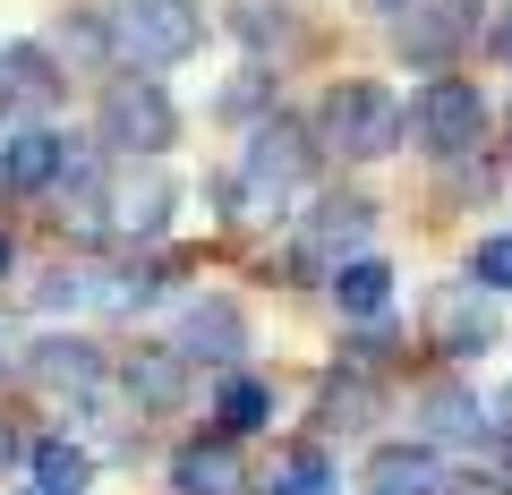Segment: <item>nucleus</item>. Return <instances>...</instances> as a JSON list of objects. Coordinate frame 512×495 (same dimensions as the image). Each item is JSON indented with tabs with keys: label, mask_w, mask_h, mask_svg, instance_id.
I'll list each match as a JSON object with an SVG mask.
<instances>
[{
	"label": "nucleus",
	"mask_w": 512,
	"mask_h": 495,
	"mask_svg": "<svg viewBox=\"0 0 512 495\" xmlns=\"http://www.w3.org/2000/svg\"><path fill=\"white\" fill-rule=\"evenodd\" d=\"M402 129H410V111L393 103L376 77H342V86H325V120H316V137H325L342 163H376V154H393Z\"/></svg>",
	"instance_id": "nucleus-1"
},
{
	"label": "nucleus",
	"mask_w": 512,
	"mask_h": 495,
	"mask_svg": "<svg viewBox=\"0 0 512 495\" xmlns=\"http://www.w3.org/2000/svg\"><path fill=\"white\" fill-rule=\"evenodd\" d=\"M197 43H205L197 0H120V18H111V52L137 60V69H171Z\"/></svg>",
	"instance_id": "nucleus-2"
},
{
	"label": "nucleus",
	"mask_w": 512,
	"mask_h": 495,
	"mask_svg": "<svg viewBox=\"0 0 512 495\" xmlns=\"http://www.w3.org/2000/svg\"><path fill=\"white\" fill-rule=\"evenodd\" d=\"M171 137H180V103H171L154 77H120V86L103 94V146H120V154H163Z\"/></svg>",
	"instance_id": "nucleus-3"
},
{
	"label": "nucleus",
	"mask_w": 512,
	"mask_h": 495,
	"mask_svg": "<svg viewBox=\"0 0 512 495\" xmlns=\"http://www.w3.org/2000/svg\"><path fill=\"white\" fill-rule=\"evenodd\" d=\"M239 180L256 188V205H282V197H299V188L316 180V137L299 129V120H265V129L248 137V171H239Z\"/></svg>",
	"instance_id": "nucleus-4"
},
{
	"label": "nucleus",
	"mask_w": 512,
	"mask_h": 495,
	"mask_svg": "<svg viewBox=\"0 0 512 495\" xmlns=\"http://www.w3.org/2000/svg\"><path fill=\"white\" fill-rule=\"evenodd\" d=\"M478 120H487V103H478V86H461V77H436V86L410 103V137H419L427 154H470Z\"/></svg>",
	"instance_id": "nucleus-5"
},
{
	"label": "nucleus",
	"mask_w": 512,
	"mask_h": 495,
	"mask_svg": "<svg viewBox=\"0 0 512 495\" xmlns=\"http://www.w3.org/2000/svg\"><path fill=\"white\" fill-rule=\"evenodd\" d=\"M26 376H35L43 393H60V402H103V350L69 342V333H43V342L26 350Z\"/></svg>",
	"instance_id": "nucleus-6"
},
{
	"label": "nucleus",
	"mask_w": 512,
	"mask_h": 495,
	"mask_svg": "<svg viewBox=\"0 0 512 495\" xmlns=\"http://www.w3.org/2000/svg\"><path fill=\"white\" fill-rule=\"evenodd\" d=\"M171 205H180V188H171V180L128 171V180H111V197H103V231L111 239H163L171 231Z\"/></svg>",
	"instance_id": "nucleus-7"
},
{
	"label": "nucleus",
	"mask_w": 512,
	"mask_h": 495,
	"mask_svg": "<svg viewBox=\"0 0 512 495\" xmlns=\"http://www.w3.org/2000/svg\"><path fill=\"white\" fill-rule=\"evenodd\" d=\"M171 487L180 495H248V470H239L231 436H197L171 453Z\"/></svg>",
	"instance_id": "nucleus-8"
},
{
	"label": "nucleus",
	"mask_w": 512,
	"mask_h": 495,
	"mask_svg": "<svg viewBox=\"0 0 512 495\" xmlns=\"http://www.w3.org/2000/svg\"><path fill=\"white\" fill-rule=\"evenodd\" d=\"M367 495H444L436 444H384V453L367 461Z\"/></svg>",
	"instance_id": "nucleus-9"
},
{
	"label": "nucleus",
	"mask_w": 512,
	"mask_h": 495,
	"mask_svg": "<svg viewBox=\"0 0 512 495\" xmlns=\"http://www.w3.org/2000/svg\"><path fill=\"white\" fill-rule=\"evenodd\" d=\"M393 35H402L393 52H402L410 69H444V60H453V43H461V18H453V9H427V0H410Z\"/></svg>",
	"instance_id": "nucleus-10"
},
{
	"label": "nucleus",
	"mask_w": 512,
	"mask_h": 495,
	"mask_svg": "<svg viewBox=\"0 0 512 495\" xmlns=\"http://www.w3.org/2000/svg\"><path fill=\"white\" fill-rule=\"evenodd\" d=\"M180 350L188 359H239V350H248V325H239L231 299H197V308L180 316Z\"/></svg>",
	"instance_id": "nucleus-11"
},
{
	"label": "nucleus",
	"mask_w": 512,
	"mask_h": 495,
	"mask_svg": "<svg viewBox=\"0 0 512 495\" xmlns=\"http://www.w3.org/2000/svg\"><path fill=\"white\" fill-rule=\"evenodd\" d=\"M333 308H342L350 325H376V316L393 308V265L384 257H350L342 274H333Z\"/></svg>",
	"instance_id": "nucleus-12"
},
{
	"label": "nucleus",
	"mask_w": 512,
	"mask_h": 495,
	"mask_svg": "<svg viewBox=\"0 0 512 495\" xmlns=\"http://www.w3.org/2000/svg\"><path fill=\"white\" fill-rule=\"evenodd\" d=\"M478 436H495V427H487V410H478L461 385L427 393V444H478Z\"/></svg>",
	"instance_id": "nucleus-13"
},
{
	"label": "nucleus",
	"mask_w": 512,
	"mask_h": 495,
	"mask_svg": "<svg viewBox=\"0 0 512 495\" xmlns=\"http://www.w3.org/2000/svg\"><path fill=\"white\" fill-rule=\"evenodd\" d=\"M180 350H137L128 359V402L137 410H180Z\"/></svg>",
	"instance_id": "nucleus-14"
},
{
	"label": "nucleus",
	"mask_w": 512,
	"mask_h": 495,
	"mask_svg": "<svg viewBox=\"0 0 512 495\" xmlns=\"http://www.w3.org/2000/svg\"><path fill=\"white\" fill-rule=\"evenodd\" d=\"M436 342L453 350V359H470V350H487V342H495V316L478 308L470 291H444V299H436Z\"/></svg>",
	"instance_id": "nucleus-15"
},
{
	"label": "nucleus",
	"mask_w": 512,
	"mask_h": 495,
	"mask_svg": "<svg viewBox=\"0 0 512 495\" xmlns=\"http://www.w3.org/2000/svg\"><path fill=\"white\" fill-rule=\"evenodd\" d=\"M26 461H35V487L43 495H86V478H94V453H86V444H69V436H43Z\"/></svg>",
	"instance_id": "nucleus-16"
},
{
	"label": "nucleus",
	"mask_w": 512,
	"mask_h": 495,
	"mask_svg": "<svg viewBox=\"0 0 512 495\" xmlns=\"http://www.w3.org/2000/svg\"><path fill=\"white\" fill-rule=\"evenodd\" d=\"M0 180H9V188H52V180H60V137H52V129L9 137V154H0Z\"/></svg>",
	"instance_id": "nucleus-17"
},
{
	"label": "nucleus",
	"mask_w": 512,
	"mask_h": 495,
	"mask_svg": "<svg viewBox=\"0 0 512 495\" xmlns=\"http://www.w3.org/2000/svg\"><path fill=\"white\" fill-rule=\"evenodd\" d=\"M9 94H18V103H52V94H60V69H52V60H43L35 52V43H18V52H0V103H9Z\"/></svg>",
	"instance_id": "nucleus-18"
},
{
	"label": "nucleus",
	"mask_w": 512,
	"mask_h": 495,
	"mask_svg": "<svg viewBox=\"0 0 512 495\" xmlns=\"http://www.w3.org/2000/svg\"><path fill=\"white\" fill-rule=\"evenodd\" d=\"M367 197H325L316 205V222H308V248H333V257H342V248H359L367 239Z\"/></svg>",
	"instance_id": "nucleus-19"
},
{
	"label": "nucleus",
	"mask_w": 512,
	"mask_h": 495,
	"mask_svg": "<svg viewBox=\"0 0 512 495\" xmlns=\"http://www.w3.org/2000/svg\"><path fill=\"white\" fill-rule=\"evenodd\" d=\"M333 470L316 444H291V453H274V470H265V495H325Z\"/></svg>",
	"instance_id": "nucleus-20"
},
{
	"label": "nucleus",
	"mask_w": 512,
	"mask_h": 495,
	"mask_svg": "<svg viewBox=\"0 0 512 495\" xmlns=\"http://www.w3.org/2000/svg\"><path fill=\"white\" fill-rule=\"evenodd\" d=\"M214 410H222V436H248V427L274 419V393L256 385V376H231V385L214 393Z\"/></svg>",
	"instance_id": "nucleus-21"
},
{
	"label": "nucleus",
	"mask_w": 512,
	"mask_h": 495,
	"mask_svg": "<svg viewBox=\"0 0 512 495\" xmlns=\"http://www.w3.org/2000/svg\"><path fill=\"white\" fill-rule=\"evenodd\" d=\"M231 26L256 43V52H265L274 35H291V9H282V0H239V9H231Z\"/></svg>",
	"instance_id": "nucleus-22"
},
{
	"label": "nucleus",
	"mask_w": 512,
	"mask_h": 495,
	"mask_svg": "<svg viewBox=\"0 0 512 495\" xmlns=\"http://www.w3.org/2000/svg\"><path fill=\"white\" fill-rule=\"evenodd\" d=\"M60 52H69V69H94V60L111 52V26L103 18H69L60 26Z\"/></svg>",
	"instance_id": "nucleus-23"
},
{
	"label": "nucleus",
	"mask_w": 512,
	"mask_h": 495,
	"mask_svg": "<svg viewBox=\"0 0 512 495\" xmlns=\"http://www.w3.org/2000/svg\"><path fill=\"white\" fill-rule=\"evenodd\" d=\"M470 282L512 291V239H478V248H470Z\"/></svg>",
	"instance_id": "nucleus-24"
},
{
	"label": "nucleus",
	"mask_w": 512,
	"mask_h": 495,
	"mask_svg": "<svg viewBox=\"0 0 512 495\" xmlns=\"http://www.w3.org/2000/svg\"><path fill=\"white\" fill-rule=\"evenodd\" d=\"M256 103H265V77H231L222 86V120H256Z\"/></svg>",
	"instance_id": "nucleus-25"
},
{
	"label": "nucleus",
	"mask_w": 512,
	"mask_h": 495,
	"mask_svg": "<svg viewBox=\"0 0 512 495\" xmlns=\"http://www.w3.org/2000/svg\"><path fill=\"white\" fill-rule=\"evenodd\" d=\"M444 495H512L504 470H470V478H444Z\"/></svg>",
	"instance_id": "nucleus-26"
},
{
	"label": "nucleus",
	"mask_w": 512,
	"mask_h": 495,
	"mask_svg": "<svg viewBox=\"0 0 512 495\" xmlns=\"http://www.w3.org/2000/svg\"><path fill=\"white\" fill-rule=\"evenodd\" d=\"M9 461H26V453H18V427L0 419V470H9Z\"/></svg>",
	"instance_id": "nucleus-27"
},
{
	"label": "nucleus",
	"mask_w": 512,
	"mask_h": 495,
	"mask_svg": "<svg viewBox=\"0 0 512 495\" xmlns=\"http://www.w3.org/2000/svg\"><path fill=\"white\" fill-rule=\"evenodd\" d=\"M495 52L512 60V9H504V18H495Z\"/></svg>",
	"instance_id": "nucleus-28"
},
{
	"label": "nucleus",
	"mask_w": 512,
	"mask_h": 495,
	"mask_svg": "<svg viewBox=\"0 0 512 495\" xmlns=\"http://www.w3.org/2000/svg\"><path fill=\"white\" fill-rule=\"evenodd\" d=\"M0 274H9V231H0Z\"/></svg>",
	"instance_id": "nucleus-29"
},
{
	"label": "nucleus",
	"mask_w": 512,
	"mask_h": 495,
	"mask_svg": "<svg viewBox=\"0 0 512 495\" xmlns=\"http://www.w3.org/2000/svg\"><path fill=\"white\" fill-rule=\"evenodd\" d=\"M35 495H43V487H35Z\"/></svg>",
	"instance_id": "nucleus-30"
}]
</instances>
